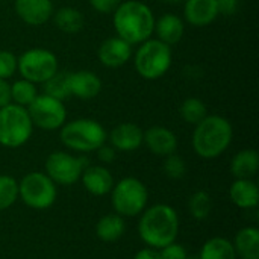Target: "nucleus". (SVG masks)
Wrapping results in <instances>:
<instances>
[{"label": "nucleus", "instance_id": "f257e3e1", "mask_svg": "<svg viewBox=\"0 0 259 259\" xmlns=\"http://www.w3.org/2000/svg\"><path fill=\"white\" fill-rule=\"evenodd\" d=\"M114 29L117 36L134 44L149 39L155 29V17L152 9L140 0H126L114 11Z\"/></svg>", "mask_w": 259, "mask_h": 259}, {"label": "nucleus", "instance_id": "f03ea898", "mask_svg": "<svg viewBox=\"0 0 259 259\" xmlns=\"http://www.w3.org/2000/svg\"><path fill=\"white\" fill-rule=\"evenodd\" d=\"M138 234L152 249H162L176 241L179 234V217L170 205H153L141 212Z\"/></svg>", "mask_w": 259, "mask_h": 259}, {"label": "nucleus", "instance_id": "7ed1b4c3", "mask_svg": "<svg viewBox=\"0 0 259 259\" xmlns=\"http://www.w3.org/2000/svg\"><path fill=\"white\" fill-rule=\"evenodd\" d=\"M234 129L228 118L222 115H206L196 124L193 132V149L203 159L220 156L232 143Z\"/></svg>", "mask_w": 259, "mask_h": 259}, {"label": "nucleus", "instance_id": "20e7f679", "mask_svg": "<svg viewBox=\"0 0 259 259\" xmlns=\"http://www.w3.org/2000/svg\"><path fill=\"white\" fill-rule=\"evenodd\" d=\"M59 137L65 147L82 153L96 152L108 138L105 127L91 118H77L64 123Z\"/></svg>", "mask_w": 259, "mask_h": 259}, {"label": "nucleus", "instance_id": "39448f33", "mask_svg": "<svg viewBox=\"0 0 259 259\" xmlns=\"http://www.w3.org/2000/svg\"><path fill=\"white\" fill-rule=\"evenodd\" d=\"M171 59L173 53L168 44L159 41L158 38H149L140 44V49L134 56V65L141 77L156 80L168 71L171 67Z\"/></svg>", "mask_w": 259, "mask_h": 259}, {"label": "nucleus", "instance_id": "423d86ee", "mask_svg": "<svg viewBox=\"0 0 259 259\" xmlns=\"http://www.w3.org/2000/svg\"><path fill=\"white\" fill-rule=\"evenodd\" d=\"M33 124L26 108L9 103L0 108V144L17 149L26 144L32 135Z\"/></svg>", "mask_w": 259, "mask_h": 259}, {"label": "nucleus", "instance_id": "0eeeda50", "mask_svg": "<svg viewBox=\"0 0 259 259\" xmlns=\"http://www.w3.org/2000/svg\"><path fill=\"white\" fill-rule=\"evenodd\" d=\"M111 193L114 211L121 217H135L147 206L149 191L137 178H124L118 181L112 187Z\"/></svg>", "mask_w": 259, "mask_h": 259}, {"label": "nucleus", "instance_id": "6e6552de", "mask_svg": "<svg viewBox=\"0 0 259 259\" xmlns=\"http://www.w3.org/2000/svg\"><path fill=\"white\" fill-rule=\"evenodd\" d=\"M56 184L41 171L27 173L18 184V197L32 209H47L56 200Z\"/></svg>", "mask_w": 259, "mask_h": 259}, {"label": "nucleus", "instance_id": "1a4fd4ad", "mask_svg": "<svg viewBox=\"0 0 259 259\" xmlns=\"http://www.w3.org/2000/svg\"><path fill=\"white\" fill-rule=\"evenodd\" d=\"M17 70L32 83H44L58 71V58L47 49H29L17 59Z\"/></svg>", "mask_w": 259, "mask_h": 259}, {"label": "nucleus", "instance_id": "9d476101", "mask_svg": "<svg viewBox=\"0 0 259 259\" xmlns=\"http://www.w3.org/2000/svg\"><path fill=\"white\" fill-rule=\"evenodd\" d=\"M87 167L85 156H73L67 152H53L46 159V175L59 185L76 184Z\"/></svg>", "mask_w": 259, "mask_h": 259}, {"label": "nucleus", "instance_id": "9b49d317", "mask_svg": "<svg viewBox=\"0 0 259 259\" xmlns=\"http://www.w3.org/2000/svg\"><path fill=\"white\" fill-rule=\"evenodd\" d=\"M26 109L32 124L44 131H55L62 127L67 118L64 102L47 94H38Z\"/></svg>", "mask_w": 259, "mask_h": 259}, {"label": "nucleus", "instance_id": "f8f14e48", "mask_svg": "<svg viewBox=\"0 0 259 259\" xmlns=\"http://www.w3.org/2000/svg\"><path fill=\"white\" fill-rule=\"evenodd\" d=\"M99 61L108 68H118L124 65L132 56V46L120 36L105 39L97 50Z\"/></svg>", "mask_w": 259, "mask_h": 259}, {"label": "nucleus", "instance_id": "ddd939ff", "mask_svg": "<svg viewBox=\"0 0 259 259\" xmlns=\"http://www.w3.org/2000/svg\"><path fill=\"white\" fill-rule=\"evenodd\" d=\"M68 91L80 100H91L102 91V79L88 70L68 73Z\"/></svg>", "mask_w": 259, "mask_h": 259}, {"label": "nucleus", "instance_id": "4468645a", "mask_svg": "<svg viewBox=\"0 0 259 259\" xmlns=\"http://www.w3.org/2000/svg\"><path fill=\"white\" fill-rule=\"evenodd\" d=\"M17 15L29 26H41L53 15L52 0H15Z\"/></svg>", "mask_w": 259, "mask_h": 259}, {"label": "nucleus", "instance_id": "2eb2a0df", "mask_svg": "<svg viewBox=\"0 0 259 259\" xmlns=\"http://www.w3.org/2000/svg\"><path fill=\"white\" fill-rule=\"evenodd\" d=\"M143 144L158 156H168L178 149V138L173 131L164 126H153L143 135Z\"/></svg>", "mask_w": 259, "mask_h": 259}, {"label": "nucleus", "instance_id": "dca6fc26", "mask_svg": "<svg viewBox=\"0 0 259 259\" xmlns=\"http://www.w3.org/2000/svg\"><path fill=\"white\" fill-rule=\"evenodd\" d=\"M143 129L135 123H120L109 134L111 146L120 152H134L143 144Z\"/></svg>", "mask_w": 259, "mask_h": 259}, {"label": "nucleus", "instance_id": "f3484780", "mask_svg": "<svg viewBox=\"0 0 259 259\" xmlns=\"http://www.w3.org/2000/svg\"><path fill=\"white\" fill-rule=\"evenodd\" d=\"M184 15L191 26L205 27L209 26L220 14L215 0H187Z\"/></svg>", "mask_w": 259, "mask_h": 259}, {"label": "nucleus", "instance_id": "a211bd4d", "mask_svg": "<svg viewBox=\"0 0 259 259\" xmlns=\"http://www.w3.org/2000/svg\"><path fill=\"white\" fill-rule=\"evenodd\" d=\"M82 184L93 196H105L111 193L114 187V178L111 171L103 165H88L82 171Z\"/></svg>", "mask_w": 259, "mask_h": 259}, {"label": "nucleus", "instance_id": "6ab92c4d", "mask_svg": "<svg viewBox=\"0 0 259 259\" xmlns=\"http://www.w3.org/2000/svg\"><path fill=\"white\" fill-rule=\"evenodd\" d=\"M229 197L241 209L256 208L259 203L258 185L252 179H235L229 188Z\"/></svg>", "mask_w": 259, "mask_h": 259}, {"label": "nucleus", "instance_id": "aec40b11", "mask_svg": "<svg viewBox=\"0 0 259 259\" xmlns=\"http://www.w3.org/2000/svg\"><path fill=\"white\" fill-rule=\"evenodd\" d=\"M153 32L156 33L159 41L171 46L182 39L184 32H185V23L181 17L175 14H165L159 17L158 20H155Z\"/></svg>", "mask_w": 259, "mask_h": 259}, {"label": "nucleus", "instance_id": "412c9836", "mask_svg": "<svg viewBox=\"0 0 259 259\" xmlns=\"http://www.w3.org/2000/svg\"><path fill=\"white\" fill-rule=\"evenodd\" d=\"M259 168V155L253 149L238 152L231 162V173L235 179H252Z\"/></svg>", "mask_w": 259, "mask_h": 259}, {"label": "nucleus", "instance_id": "4be33fe9", "mask_svg": "<svg viewBox=\"0 0 259 259\" xmlns=\"http://www.w3.org/2000/svg\"><path fill=\"white\" fill-rule=\"evenodd\" d=\"M232 244L237 256L241 259H259V231L256 228L247 226L238 231Z\"/></svg>", "mask_w": 259, "mask_h": 259}, {"label": "nucleus", "instance_id": "5701e85b", "mask_svg": "<svg viewBox=\"0 0 259 259\" xmlns=\"http://www.w3.org/2000/svg\"><path fill=\"white\" fill-rule=\"evenodd\" d=\"M124 231H126L124 219L121 215H118L117 212L103 215L96 225L97 237L106 243H114V241L120 240L123 237Z\"/></svg>", "mask_w": 259, "mask_h": 259}, {"label": "nucleus", "instance_id": "b1692460", "mask_svg": "<svg viewBox=\"0 0 259 259\" xmlns=\"http://www.w3.org/2000/svg\"><path fill=\"white\" fill-rule=\"evenodd\" d=\"M53 23L55 26L65 33H77L79 30H82L83 24H85V18L83 14L71 6H64L59 8L53 15Z\"/></svg>", "mask_w": 259, "mask_h": 259}, {"label": "nucleus", "instance_id": "393cba45", "mask_svg": "<svg viewBox=\"0 0 259 259\" xmlns=\"http://www.w3.org/2000/svg\"><path fill=\"white\" fill-rule=\"evenodd\" d=\"M199 259H237V253L232 241L223 237H214L202 246Z\"/></svg>", "mask_w": 259, "mask_h": 259}, {"label": "nucleus", "instance_id": "a878e982", "mask_svg": "<svg viewBox=\"0 0 259 259\" xmlns=\"http://www.w3.org/2000/svg\"><path fill=\"white\" fill-rule=\"evenodd\" d=\"M36 96H38V91H36L35 83H32L23 77L20 80H15L14 83H11V103L27 108L35 100Z\"/></svg>", "mask_w": 259, "mask_h": 259}, {"label": "nucleus", "instance_id": "bb28decb", "mask_svg": "<svg viewBox=\"0 0 259 259\" xmlns=\"http://www.w3.org/2000/svg\"><path fill=\"white\" fill-rule=\"evenodd\" d=\"M179 112H181V117L184 121L190 123V124H197L200 123L208 114H206V105L197 99V97H190V99H185L179 108Z\"/></svg>", "mask_w": 259, "mask_h": 259}, {"label": "nucleus", "instance_id": "cd10ccee", "mask_svg": "<svg viewBox=\"0 0 259 259\" xmlns=\"http://www.w3.org/2000/svg\"><path fill=\"white\" fill-rule=\"evenodd\" d=\"M44 94L55 97L58 100H65L70 97L68 91V73L56 71L47 82H44Z\"/></svg>", "mask_w": 259, "mask_h": 259}, {"label": "nucleus", "instance_id": "c85d7f7f", "mask_svg": "<svg viewBox=\"0 0 259 259\" xmlns=\"http://www.w3.org/2000/svg\"><path fill=\"white\" fill-rule=\"evenodd\" d=\"M188 209H190V214L196 220L208 219L211 214V209H212L211 196L206 191H196L188 200Z\"/></svg>", "mask_w": 259, "mask_h": 259}, {"label": "nucleus", "instance_id": "c756f323", "mask_svg": "<svg viewBox=\"0 0 259 259\" xmlns=\"http://www.w3.org/2000/svg\"><path fill=\"white\" fill-rule=\"evenodd\" d=\"M18 199V182L8 175H0V211L11 208Z\"/></svg>", "mask_w": 259, "mask_h": 259}, {"label": "nucleus", "instance_id": "7c9ffc66", "mask_svg": "<svg viewBox=\"0 0 259 259\" xmlns=\"http://www.w3.org/2000/svg\"><path fill=\"white\" fill-rule=\"evenodd\" d=\"M185 171H187L185 161L179 155L171 153V155L165 156V161H164V173L170 179H182L184 175H185Z\"/></svg>", "mask_w": 259, "mask_h": 259}, {"label": "nucleus", "instance_id": "2f4dec72", "mask_svg": "<svg viewBox=\"0 0 259 259\" xmlns=\"http://www.w3.org/2000/svg\"><path fill=\"white\" fill-rule=\"evenodd\" d=\"M17 56L9 50H0V79H9L17 71Z\"/></svg>", "mask_w": 259, "mask_h": 259}, {"label": "nucleus", "instance_id": "473e14b6", "mask_svg": "<svg viewBox=\"0 0 259 259\" xmlns=\"http://www.w3.org/2000/svg\"><path fill=\"white\" fill-rule=\"evenodd\" d=\"M159 256H161V259H188L185 247L178 244L176 241L162 247L159 252Z\"/></svg>", "mask_w": 259, "mask_h": 259}, {"label": "nucleus", "instance_id": "72a5a7b5", "mask_svg": "<svg viewBox=\"0 0 259 259\" xmlns=\"http://www.w3.org/2000/svg\"><path fill=\"white\" fill-rule=\"evenodd\" d=\"M120 3H121V0H90V5L93 6V9L100 14L114 12Z\"/></svg>", "mask_w": 259, "mask_h": 259}, {"label": "nucleus", "instance_id": "f704fd0d", "mask_svg": "<svg viewBox=\"0 0 259 259\" xmlns=\"http://www.w3.org/2000/svg\"><path fill=\"white\" fill-rule=\"evenodd\" d=\"M96 152H97V158H99V161H102V162H105V164L114 162V161H115V158H117V150H115L112 146H106V144H103V146H100Z\"/></svg>", "mask_w": 259, "mask_h": 259}, {"label": "nucleus", "instance_id": "c9c22d12", "mask_svg": "<svg viewBox=\"0 0 259 259\" xmlns=\"http://www.w3.org/2000/svg\"><path fill=\"white\" fill-rule=\"evenodd\" d=\"M219 14L223 15H232L238 9V0H215Z\"/></svg>", "mask_w": 259, "mask_h": 259}, {"label": "nucleus", "instance_id": "e433bc0d", "mask_svg": "<svg viewBox=\"0 0 259 259\" xmlns=\"http://www.w3.org/2000/svg\"><path fill=\"white\" fill-rule=\"evenodd\" d=\"M11 103V85L6 79H0V108Z\"/></svg>", "mask_w": 259, "mask_h": 259}, {"label": "nucleus", "instance_id": "4c0bfd02", "mask_svg": "<svg viewBox=\"0 0 259 259\" xmlns=\"http://www.w3.org/2000/svg\"><path fill=\"white\" fill-rule=\"evenodd\" d=\"M134 259H161V256H159L158 250H155L152 247H147V249H143V250L137 252Z\"/></svg>", "mask_w": 259, "mask_h": 259}, {"label": "nucleus", "instance_id": "58836bf2", "mask_svg": "<svg viewBox=\"0 0 259 259\" xmlns=\"http://www.w3.org/2000/svg\"><path fill=\"white\" fill-rule=\"evenodd\" d=\"M164 2H167V3H179L182 0H164Z\"/></svg>", "mask_w": 259, "mask_h": 259}]
</instances>
